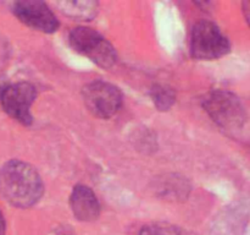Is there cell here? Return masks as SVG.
<instances>
[{
  "label": "cell",
  "instance_id": "14",
  "mask_svg": "<svg viewBox=\"0 0 250 235\" xmlns=\"http://www.w3.org/2000/svg\"><path fill=\"white\" fill-rule=\"evenodd\" d=\"M5 88H6V86H5L4 83H2L1 81H0V98H1V94H2V92H4Z\"/></svg>",
  "mask_w": 250,
  "mask_h": 235
},
{
  "label": "cell",
  "instance_id": "8",
  "mask_svg": "<svg viewBox=\"0 0 250 235\" xmlns=\"http://www.w3.org/2000/svg\"><path fill=\"white\" fill-rule=\"evenodd\" d=\"M71 208L73 214L82 222H92L99 217L100 207L97 197L89 188L77 185L71 195Z\"/></svg>",
  "mask_w": 250,
  "mask_h": 235
},
{
  "label": "cell",
  "instance_id": "7",
  "mask_svg": "<svg viewBox=\"0 0 250 235\" xmlns=\"http://www.w3.org/2000/svg\"><path fill=\"white\" fill-rule=\"evenodd\" d=\"M14 12L17 19L24 24L37 31L51 33L59 27V22L55 15L46 4L37 0H23L17 1L14 5Z\"/></svg>",
  "mask_w": 250,
  "mask_h": 235
},
{
  "label": "cell",
  "instance_id": "9",
  "mask_svg": "<svg viewBox=\"0 0 250 235\" xmlns=\"http://www.w3.org/2000/svg\"><path fill=\"white\" fill-rule=\"evenodd\" d=\"M61 11L73 19H92L97 14V4L93 1H63L59 2Z\"/></svg>",
  "mask_w": 250,
  "mask_h": 235
},
{
  "label": "cell",
  "instance_id": "13",
  "mask_svg": "<svg viewBox=\"0 0 250 235\" xmlns=\"http://www.w3.org/2000/svg\"><path fill=\"white\" fill-rule=\"evenodd\" d=\"M5 230H6V224H5L4 214L0 210V235H5Z\"/></svg>",
  "mask_w": 250,
  "mask_h": 235
},
{
  "label": "cell",
  "instance_id": "12",
  "mask_svg": "<svg viewBox=\"0 0 250 235\" xmlns=\"http://www.w3.org/2000/svg\"><path fill=\"white\" fill-rule=\"evenodd\" d=\"M243 12L244 15H246L247 22H248L250 26V1L243 2Z\"/></svg>",
  "mask_w": 250,
  "mask_h": 235
},
{
  "label": "cell",
  "instance_id": "2",
  "mask_svg": "<svg viewBox=\"0 0 250 235\" xmlns=\"http://www.w3.org/2000/svg\"><path fill=\"white\" fill-rule=\"evenodd\" d=\"M229 42L221 29L210 21H200L193 27L190 38L192 55L199 60H214L229 51Z\"/></svg>",
  "mask_w": 250,
  "mask_h": 235
},
{
  "label": "cell",
  "instance_id": "4",
  "mask_svg": "<svg viewBox=\"0 0 250 235\" xmlns=\"http://www.w3.org/2000/svg\"><path fill=\"white\" fill-rule=\"evenodd\" d=\"M204 108L211 119L225 129H237L246 120L243 105L238 98L227 91H214L204 99Z\"/></svg>",
  "mask_w": 250,
  "mask_h": 235
},
{
  "label": "cell",
  "instance_id": "6",
  "mask_svg": "<svg viewBox=\"0 0 250 235\" xmlns=\"http://www.w3.org/2000/svg\"><path fill=\"white\" fill-rule=\"evenodd\" d=\"M34 99L36 90L27 82L6 86L0 98L5 112L24 125H29L32 121L31 105Z\"/></svg>",
  "mask_w": 250,
  "mask_h": 235
},
{
  "label": "cell",
  "instance_id": "1",
  "mask_svg": "<svg viewBox=\"0 0 250 235\" xmlns=\"http://www.w3.org/2000/svg\"><path fill=\"white\" fill-rule=\"evenodd\" d=\"M43 184L36 169L20 161L7 162L0 169V195L15 207H31L41 198Z\"/></svg>",
  "mask_w": 250,
  "mask_h": 235
},
{
  "label": "cell",
  "instance_id": "3",
  "mask_svg": "<svg viewBox=\"0 0 250 235\" xmlns=\"http://www.w3.org/2000/svg\"><path fill=\"white\" fill-rule=\"evenodd\" d=\"M70 44L77 53L88 56L104 69L110 68L116 61V53L111 44L92 28L78 27L73 29L70 34Z\"/></svg>",
  "mask_w": 250,
  "mask_h": 235
},
{
  "label": "cell",
  "instance_id": "11",
  "mask_svg": "<svg viewBox=\"0 0 250 235\" xmlns=\"http://www.w3.org/2000/svg\"><path fill=\"white\" fill-rule=\"evenodd\" d=\"M153 99L159 109H168L175 102V94L170 88L155 87L153 91Z\"/></svg>",
  "mask_w": 250,
  "mask_h": 235
},
{
  "label": "cell",
  "instance_id": "5",
  "mask_svg": "<svg viewBox=\"0 0 250 235\" xmlns=\"http://www.w3.org/2000/svg\"><path fill=\"white\" fill-rule=\"evenodd\" d=\"M83 99L88 109L99 118L112 117L122 104L121 92L115 86L103 81H95L85 86Z\"/></svg>",
  "mask_w": 250,
  "mask_h": 235
},
{
  "label": "cell",
  "instance_id": "10",
  "mask_svg": "<svg viewBox=\"0 0 250 235\" xmlns=\"http://www.w3.org/2000/svg\"><path fill=\"white\" fill-rule=\"evenodd\" d=\"M141 235H185L180 228L165 223H155L146 225L141 232Z\"/></svg>",
  "mask_w": 250,
  "mask_h": 235
}]
</instances>
